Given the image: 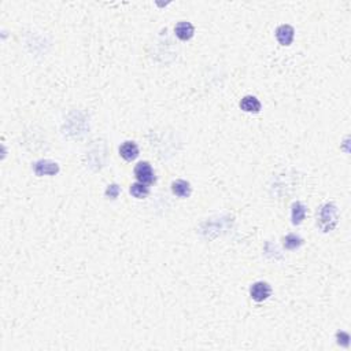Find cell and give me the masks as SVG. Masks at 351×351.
I'll return each instance as SVG.
<instances>
[{
  "mask_svg": "<svg viewBox=\"0 0 351 351\" xmlns=\"http://www.w3.org/2000/svg\"><path fill=\"white\" fill-rule=\"evenodd\" d=\"M33 170L38 177H41V176H55L59 173V165L54 160H40L33 165Z\"/></svg>",
  "mask_w": 351,
  "mask_h": 351,
  "instance_id": "cell-3",
  "label": "cell"
},
{
  "mask_svg": "<svg viewBox=\"0 0 351 351\" xmlns=\"http://www.w3.org/2000/svg\"><path fill=\"white\" fill-rule=\"evenodd\" d=\"M120 155L125 160H134L139 157V147L133 141H125L120 147Z\"/></svg>",
  "mask_w": 351,
  "mask_h": 351,
  "instance_id": "cell-7",
  "label": "cell"
},
{
  "mask_svg": "<svg viewBox=\"0 0 351 351\" xmlns=\"http://www.w3.org/2000/svg\"><path fill=\"white\" fill-rule=\"evenodd\" d=\"M134 176L136 179L139 180V183L141 184H153L155 183V173H154L153 167L148 162H140L137 163L134 167Z\"/></svg>",
  "mask_w": 351,
  "mask_h": 351,
  "instance_id": "cell-2",
  "label": "cell"
},
{
  "mask_svg": "<svg viewBox=\"0 0 351 351\" xmlns=\"http://www.w3.org/2000/svg\"><path fill=\"white\" fill-rule=\"evenodd\" d=\"M306 217V206L302 202H294L292 203V210H291V218L294 225H299L303 223Z\"/></svg>",
  "mask_w": 351,
  "mask_h": 351,
  "instance_id": "cell-10",
  "label": "cell"
},
{
  "mask_svg": "<svg viewBox=\"0 0 351 351\" xmlns=\"http://www.w3.org/2000/svg\"><path fill=\"white\" fill-rule=\"evenodd\" d=\"M336 339H338V345L343 346V347L350 346V335L347 332H338Z\"/></svg>",
  "mask_w": 351,
  "mask_h": 351,
  "instance_id": "cell-14",
  "label": "cell"
},
{
  "mask_svg": "<svg viewBox=\"0 0 351 351\" xmlns=\"http://www.w3.org/2000/svg\"><path fill=\"white\" fill-rule=\"evenodd\" d=\"M172 192L179 198H188L191 195V185L185 180H176L172 183Z\"/></svg>",
  "mask_w": 351,
  "mask_h": 351,
  "instance_id": "cell-9",
  "label": "cell"
},
{
  "mask_svg": "<svg viewBox=\"0 0 351 351\" xmlns=\"http://www.w3.org/2000/svg\"><path fill=\"white\" fill-rule=\"evenodd\" d=\"M262 104L261 102L256 99L255 96L247 95L240 100V109L246 113H259L261 111Z\"/></svg>",
  "mask_w": 351,
  "mask_h": 351,
  "instance_id": "cell-8",
  "label": "cell"
},
{
  "mask_svg": "<svg viewBox=\"0 0 351 351\" xmlns=\"http://www.w3.org/2000/svg\"><path fill=\"white\" fill-rule=\"evenodd\" d=\"M174 33H176V36H177L180 40L187 41V40L192 38L193 33H195V28H193L191 22L181 21V22H179V24L176 25V28H174Z\"/></svg>",
  "mask_w": 351,
  "mask_h": 351,
  "instance_id": "cell-6",
  "label": "cell"
},
{
  "mask_svg": "<svg viewBox=\"0 0 351 351\" xmlns=\"http://www.w3.org/2000/svg\"><path fill=\"white\" fill-rule=\"evenodd\" d=\"M295 36V31L294 28L291 25H280L277 29H276V38L277 41L280 43L281 45H289L292 43Z\"/></svg>",
  "mask_w": 351,
  "mask_h": 351,
  "instance_id": "cell-5",
  "label": "cell"
},
{
  "mask_svg": "<svg viewBox=\"0 0 351 351\" xmlns=\"http://www.w3.org/2000/svg\"><path fill=\"white\" fill-rule=\"evenodd\" d=\"M120 192H121V188H120V185L118 184H111L107 187V190H106V196L109 199H117L118 198V195H120Z\"/></svg>",
  "mask_w": 351,
  "mask_h": 351,
  "instance_id": "cell-13",
  "label": "cell"
},
{
  "mask_svg": "<svg viewBox=\"0 0 351 351\" xmlns=\"http://www.w3.org/2000/svg\"><path fill=\"white\" fill-rule=\"evenodd\" d=\"M302 244H303V239L298 235H295V233H289L284 237V247L287 250L299 249Z\"/></svg>",
  "mask_w": 351,
  "mask_h": 351,
  "instance_id": "cell-11",
  "label": "cell"
},
{
  "mask_svg": "<svg viewBox=\"0 0 351 351\" xmlns=\"http://www.w3.org/2000/svg\"><path fill=\"white\" fill-rule=\"evenodd\" d=\"M272 294V287L266 281H256L250 288V296L255 302H263Z\"/></svg>",
  "mask_w": 351,
  "mask_h": 351,
  "instance_id": "cell-4",
  "label": "cell"
},
{
  "mask_svg": "<svg viewBox=\"0 0 351 351\" xmlns=\"http://www.w3.org/2000/svg\"><path fill=\"white\" fill-rule=\"evenodd\" d=\"M129 191H130V193H132V196H134L136 199H143L147 196L150 190H148V187L146 184L134 183V184L130 185V190H129Z\"/></svg>",
  "mask_w": 351,
  "mask_h": 351,
  "instance_id": "cell-12",
  "label": "cell"
},
{
  "mask_svg": "<svg viewBox=\"0 0 351 351\" xmlns=\"http://www.w3.org/2000/svg\"><path fill=\"white\" fill-rule=\"evenodd\" d=\"M339 213L336 204L332 202H326L319 207L317 213V225L322 232H331L335 229V226L338 225Z\"/></svg>",
  "mask_w": 351,
  "mask_h": 351,
  "instance_id": "cell-1",
  "label": "cell"
}]
</instances>
